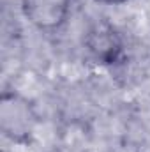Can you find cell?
Returning a JSON list of instances; mask_svg holds the SVG:
<instances>
[{"label":"cell","instance_id":"7a4b0ae2","mask_svg":"<svg viewBox=\"0 0 150 152\" xmlns=\"http://www.w3.org/2000/svg\"><path fill=\"white\" fill-rule=\"evenodd\" d=\"M83 46L88 57L104 67L122 66L127 60L125 41L120 30L106 18L94 21L87 28L83 36Z\"/></svg>","mask_w":150,"mask_h":152},{"label":"cell","instance_id":"6da1fadb","mask_svg":"<svg viewBox=\"0 0 150 152\" xmlns=\"http://www.w3.org/2000/svg\"><path fill=\"white\" fill-rule=\"evenodd\" d=\"M37 126L34 104L14 90H4L0 97V131L18 145H28Z\"/></svg>","mask_w":150,"mask_h":152},{"label":"cell","instance_id":"3957f363","mask_svg":"<svg viewBox=\"0 0 150 152\" xmlns=\"http://www.w3.org/2000/svg\"><path fill=\"white\" fill-rule=\"evenodd\" d=\"M73 0H23V16L41 32H57L67 21Z\"/></svg>","mask_w":150,"mask_h":152},{"label":"cell","instance_id":"277c9868","mask_svg":"<svg viewBox=\"0 0 150 152\" xmlns=\"http://www.w3.org/2000/svg\"><path fill=\"white\" fill-rule=\"evenodd\" d=\"M95 2H101V4H113V5H117V4H124V2H127V0H95Z\"/></svg>","mask_w":150,"mask_h":152}]
</instances>
